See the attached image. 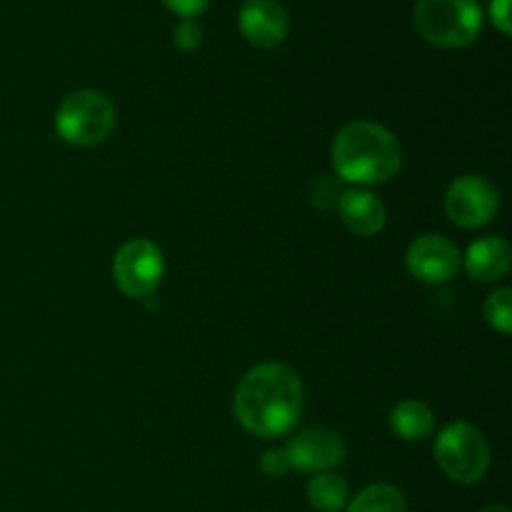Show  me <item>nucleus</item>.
Wrapping results in <instances>:
<instances>
[{"mask_svg": "<svg viewBox=\"0 0 512 512\" xmlns=\"http://www.w3.org/2000/svg\"><path fill=\"white\" fill-rule=\"evenodd\" d=\"M58 135L70 145L90 148L110 138L115 130V105L100 90H75L55 113Z\"/></svg>", "mask_w": 512, "mask_h": 512, "instance_id": "20e7f679", "label": "nucleus"}, {"mask_svg": "<svg viewBox=\"0 0 512 512\" xmlns=\"http://www.w3.org/2000/svg\"><path fill=\"white\" fill-rule=\"evenodd\" d=\"M333 165L338 178L348 183L380 185L398 175L403 150L388 128L373 120H353L335 135Z\"/></svg>", "mask_w": 512, "mask_h": 512, "instance_id": "f03ea898", "label": "nucleus"}, {"mask_svg": "<svg viewBox=\"0 0 512 512\" xmlns=\"http://www.w3.org/2000/svg\"><path fill=\"white\" fill-rule=\"evenodd\" d=\"M390 428L405 443H420L428 438L435 428V415L420 400H400L390 410Z\"/></svg>", "mask_w": 512, "mask_h": 512, "instance_id": "ddd939ff", "label": "nucleus"}, {"mask_svg": "<svg viewBox=\"0 0 512 512\" xmlns=\"http://www.w3.org/2000/svg\"><path fill=\"white\" fill-rule=\"evenodd\" d=\"M485 320L493 325L498 333L508 335L512 330V290L500 288L485 300Z\"/></svg>", "mask_w": 512, "mask_h": 512, "instance_id": "dca6fc26", "label": "nucleus"}, {"mask_svg": "<svg viewBox=\"0 0 512 512\" xmlns=\"http://www.w3.org/2000/svg\"><path fill=\"white\" fill-rule=\"evenodd\" d=\"M345 512H408L405 495L395 485L378 483L360 490L348 503Z\"/></svg>", "mask_w": 512, "mask_h": 512, "instance_id": "2eb2a0df", "label": "nucleus"}, {"mask_svg": "<svg viewBox=\"0 0 512 512\" xmlns=\"http://www.w3.org/2000/svg\"><path fill=\"white\" fill-rule=\"evenodd\" d=\"M435 460L453 483L475 485L490 468V445L470 423H453L435 440Z\"/></svg>", "mask_w": 512, "mask_h": 512, "instance_id": "39448f33", "label": "nucleus"}, {"mask_svg": "<svg viewBox=\"0 0 512 512\" xmlns=\"http://www.w3.org/2000/svg\"><path fill=\"white\" fill-rule=\"evenodd\" d=\"M478 512H510V510L505 508V505H488V508H483V510H478Z\"/></svg>", "mask_w": 512, "mask_h": 512, "instance_id": "412c9836", "label": "nucleus"}, {"mask_svg": "<svg viewBox=\"0 0 512 512\" xmlns=\"http://www.w3.org/2000/svg\"><path fill=\"white\" fill-rule=\"evenodd\" d=\"M490 18H493V25L500 33L510 35V0H493V3H490Z\"/></svg>", "mask_w": 512, "mask_h": 512, "instance_id": "6ab92c4d", "label": "nucleus"}, {"mask_svg": "<svg viewBox=\"0 0 512 512\" xmlns=\"http://www.w3.org/2000/svg\"><path fill=\"white\" fill-rule=\"evenodd\" d=\"M305 390L298 373L283 363L255 365L240 380L233 413L248 433L258 438H280L303 415Z\"/></svg>", "mask_w": 512, "mask_h": 512, "instance_id": "f257e3e1", "label": "nucleus"}, {"mask_svg": "<svg viewBox=\"0 0 512 512\" xmlns=\"http://www.w3.org/2000/svg\"><path fill=\"white\" fill-rule=\"evenodd\" d=\"M285 453L290 458V468L303 473H328L345 460V443L333 430L313 428L290 440Z\"/></svg>", "mask_w": 512, "mask_h": 512, "instance_id": "1a4fd4ad", "label": "nucleus"}, {"mask_svg": "<svg viewBox=\"0 0 512 512\" xmlns=\"http://www.w3.org/2000/svg\"><path fill=\"white\" fill-rule=\"evenodd\" d=\"M238 23L255 48H278L288 35V13L278 0H245Z\"/></svg>", "mask_w": 512, "mask_h": 512, "instance_id": "9d476101", "label": "nucleus"}, {"mask_svg": "<svg viewBox=\"0 0 512 512\" xmlns=\"http://www.w3.org/2000/svg\"><path fill=\"white\" fill-rule=\"evenodd\" d=\"M165 273L163 253L155 243L145 238L128 240L123 248L115 253L113 278L120 293L128 298H150L158 290Z\"/></svg>", "mask_w": 512, "mask_h": 512, "instance_id": "423d86ee", "label": "nucleus"}, {"mask_svg": "<svg viewBox=\"0 0 512 512\" xmlns=\"http://www.w3.org/2000/svg\"><path fill=\"white\" fill-rule=\"evenodd\" d=\"M260 468H263V473L270 475V478H283V475H288L290 458L288 453H285V448L268 450V453L263 455V460H260Z\"/></svg>", "mask_w": 512, "mask_h": 512, "instance_id": "a211bd4d", "label": "nucleus"}, {"mask_svg": "<svg viewBox=\"0 0 512 512\" xmlns=\"http://www.w3.org/2000/svg\"><path fill=\"white\" fill-rule=\"evenodd\" d=\"M413 23L428 43L468 48L483 30V10L478 0H418Z\"/></svg>", "mask_w": 512, "mask_h": 512, "instance_id": "7ed1b4c3", "label": "nucleus"}, {"mask_svg": "<svg viewBox=\"0 0 512 512\" xmlns=\"http://www.w3.org/2000/svg\"><path fill=\"white\" fill-rule=\"evenodd\" d=\"M500 208L498 188L483 175H463L445 190V213L458 228L475 230L495 220Z\"/></svg>", "mask_w": 512, "mask_h": 512, "instance_id": "0eeeda50", "label": "nucleus"}, {"mask_svg": "<svg viewBox=\"0 0 512 512\" xmlns=\"http://www.w3.org/2000/svg\"><path fill=\"white\" fill-rule=\"evenodd\" d=\"M173 13H178L180 18H195V15L203 13L208 8L210 0H163Z\"/></svg>", "mask_w": 512, "mask_h": 512, "instance_id": "aec40b11", "label": "nucleus"}, {"mask_svg": "<svg viewBox=\"0 0 512 512\" xmlns=\"http://www.w3.org/2000/svg\"><path fill=\"white\" fill-rule=\"evenodd\" d=\"M340 218L350 233L360 238H373L383 233L388 213H385L383 200L370 190H348L340 195Z\"/></svg>", "mask_w": 512, "mask_h": 512, "instance_id": "9b49d317", "label": "nucleus"}, {"mask_svg": "<svg viewBox=\"0 0 512 512\" xmlns=\"http://www.w3.org/2000/svg\"><path fill=\"white\" fill-rule=\"evenodd\" d=\"M510 265L512 250L508 240L498 238V235L475 240L465 253V270H468L470 278L480 280V283H495L508 273Z\"/></svg>", "mask_w": 512, "mask_h": 512, "instance_id": "f8f14e48", "label": "nucleus"}, {"mask_svg": "<svg viewBox=\"0 0 512 512\" xmlns=\"http://www.w3.org/2000/svg\"><path fill=\"white\" fill-rule=\"evenodd\" d=\"M305 493H308V503L320 512H340L350 503L348 483L335 473H318L308 483Z\"/></svg>", "mask_w": 512, "mask_h": 512, "instance_id": "4468645a", "label": "nucleus"}, {"mask_svg": "<svg viewBox=\"0 0 512 512\" xmlns=\"http://www.w3.org/2000/svg\"><path fill=\"white\" fill-rule=\"evenodd\" d=\"M173 40L180 50H198L203 43V28L195 18H183L175 28Z\"/></svg>", "mask_w": 512, "mask_h": 512, "instance_id": "f3484780", "label": "nucleus"}, {"mask_svg": "<svg viewBox=\"0 0 512 512\" xmlns=\"http://www.w3.org/2000/svg\"><path fill=\"white\" fill-rule=\"evenodd\" d=\"M405 265L420 283L443 285L458 275L460 253L443 235H420L418 240L410 243Z\"/></svg>", "mask_w": 512, "mask_h": 512, "instance_id": "6e6552de", "label": "nucleus"}]
</instances>
